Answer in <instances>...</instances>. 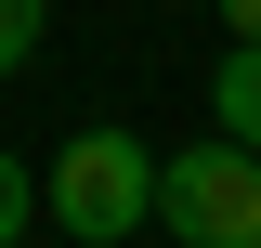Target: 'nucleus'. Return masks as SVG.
I'll return each mask as SVG.
<instances>
[{
	"instance_id": "f257e3e1",
	"label": "nucleus",
	"mask_w": 261,
	"mask_h": 248,
	"mask_svg": "<svg viewBox=\"0 0 261 248\" xmlns=\"http://www.w3.org/2000/svg\"><path fill=\"white\" fill-rule=\"evenodd\" d=\"M39 209H53V222H65L79 248H118L130 222H157V157L130 144V131H79V144L53 157Z\"/></svg>"
},
{
	"instance_id": "f03ea898",
	"label": "nucleus",
	"mask_w": 261,
	"mask_h": 248,
	"mask_svg": "<svg viewBox=\"0 0 261 248\" xmlns=\"http://www.w3.org/2000/svg\"><path fill=\"white\" fill-rule=\"evenodd\" d=\"M157 222L183 248H261V144H183L157 157Z\"/></svg>"
},
{
	"instance_id": "7ed1b4c3",
	"label": "nucleus",
	"mask_w": 261,
	"mask_h": 248,
	"mask_svg": "<svg viewBox=\"0 0 261 248\" xmlns=\"http://www.w3.org/2000/svg\"><path fill=\"white\" fill-rule=\"evenodd\" d=\"M209 118H222L235 144H261V39H235V53H222V79H209Z\"/></svg>"
},
{
	"instance_id": "20e7f679",
	"label": "nucleus",
	"mask_w": 261,
	"mask_h": 248,
	"mask_svg": "<svg viewBox=\"0 0 261 248\" xmlns=\"http://www.w3.org/2000/svg\"><path fill=\"white\" fill-rule=\"evenodd\" d=\"M39 27H53V0H0V79L39 53Z\"/></svg>"
},
{
	"instance_id": "39448f33",
	"label": "nucleus",
	"mask_w": 261,
	"mask_h": 248,
	"mask_svg": "<svg viewBox=\"0 0 261 248\" xmlns=\"http://www.w3.org/2000/svg\"><path fill=\"white\" fill-rule=\"evenodd\" d=\"M27 235V157H0V248Z\"/></svg>"
},
{
	"instance_id": "423d86ee",
	"label": "nucleus",
	"mask_w": 261,
	"mask_h": 248,
	"mask_svg": "<svg viewBox=\"0 0 261 248\" xmlns=\"http://www.w3.org/2000/svg\"><path fill=\"white\" fill-rule=\"evenodd\" d=\"M222 27H235V39H261V0H222Z\"/></svg>"
}]
</instances>
